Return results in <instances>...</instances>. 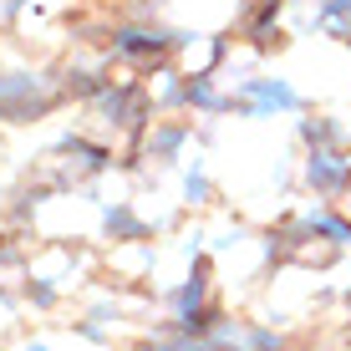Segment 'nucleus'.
<instances>
[]
</instances>
